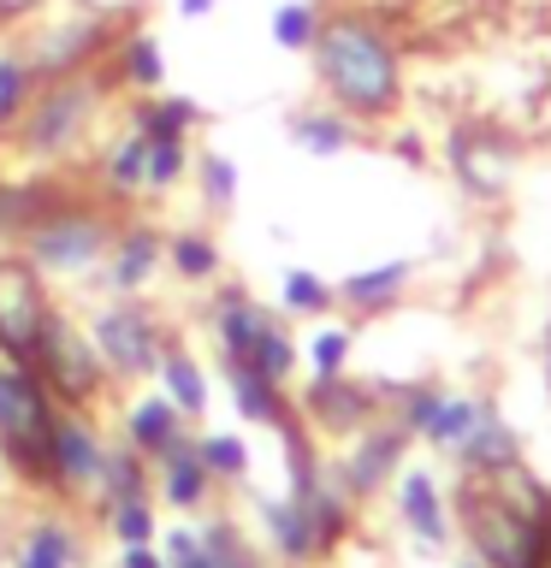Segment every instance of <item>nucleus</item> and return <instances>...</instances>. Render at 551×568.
<instances>
[{
	"label": "nucleus",
	"mask_w": 551,
	"mask_h": 568,
	"mask_svg": "<svg viewBox=\"0 0 551 568\" xmlns=\"http://www.w3.org/2000/svg\"><path fill=\"white\" fill-rule=\"evenodd\" d=\"M60 178H0V248H18L24 231L42 220V207L60 195Z\"/></svg>",
	"instance_id": "bb28decb"
},
{
	"label": "nucleus",
	"mask_w": 551,
	"mask_h": 568,
	"mask_svg": "<svg viewBox=\"0 0 551 568\" xmlns=\"http://www.w3.org/2000/svg\"><path fill=\"white\" fill-rule=\"evenodd\" d=\"M107 468V438L89 420V408H60L53 415V438H48V479L66 497H96Z\"/></svg>",
	"instance_id": "9b49d317"
},
{
	"label": "nucleus",
	"mask_w": 551,
	"mask_h": 568,
	"mask_svg": "<svg viewBox=\"0 0 551 568\" xmlns=\"http://www.w3.org/2000/svg\"><path fill=\"white\" fill-rule=\"evenodd\" d=\"M350 355H355V326L350 320H320V326L302 337V367H309V379H338V373H350Z\"/></svg>",
	"instance_id": "2f4dec72"
},
{
	"label": "nucleus",
	"mask_w": 551,
	"mask_h": 568,
	"mask_svg": "<svg viewBox=\"0 0 551 568\" xmlns=\"http://www.w3.org/2000/svg\"><path fill=\"white\" fill-rule=\"evenodd\" d=\"M226 385H231V403H238V415L249 426H291L297 420V403H291V390L273 385V379H261L256 367H243V362H226Z\"/></svg>",
	"instance_id": "a878e982"
},
{
	"label": "nucleus",
	"mask_w": 551,
	"mask_h": 568,
	"mask_svg": "<svg viewBox=\"0 0 551 568\" xmlns=\"http://www.w3.org/2000/svg\"><path fill=\"white\" fill-rule=\"evenodd\" d=\"M184 433L190 426H184V415H178V403L167 397V390H142V397L124 408V444H131L137 456H149V462Z\"/></svg>",
	"instance_id": "393cba45"
},
{
	"label": "nucleus",
	"mask_w": 551,
	"mask_h": 568,
	"mask_svg": "<svg viewBox=\"0 0 551 568\" xmlns=\"http://www.w3.org/2000/svg\"><path fill=\"white\" fill-rule=\"evenodd\" d=\"M309 65L320 83V101H332L338 113H350L368 131L391 124L409 101V65H403L398 36L362 7H338L320 18Z\"/></svg>",
	"instance_id": "f257e3e1"
},
{
	"label": "nucleus",
	"mask_w": 551,
	"mask_h": 568,
	"mask_svg": "<svg viewBox=\"0 0 551 568\" xmlns=\"http://www.w3.org/2000/svg\"><path fill=\"white\" fill-rule=\"evenodd\" d=\"M119 89L107 83V71H78V78H48L36 83L30 106L18 113V124L7 131L12 154L24 160V166H53L60 172L71 154L89 149V136H96L101 113L113 106Z\"/></svg>",
	"instance_id": "f03ea898"
},
{
	"label": "nucleus",
	"mask_w": 551,
	"mask_h": 568,
	"mask_svg": "<svg viewBox=\"0 0 551 568\" xmlns=\"http://www.w3.org/2000/svg\"><path fill=\"white\" fill-rule=\"evenodd\" d=\"M48 314H53V284L36 273L18 248H0V349H12L30 362Z\"/></svg>",
	"instance_id": "9d476101"
},
{
	"label": "nucleus",
	"mask_w": 551,
	"mask_h": 568,
	"mask_svg": "<svg viewBox=\"0 0 551 568\" xmlns=\"http://www.w3.org/2000/svg\"><path fill=\"white\" fill-rule=\"evenodd\" d=\"M107 532L119 545H154L160 532V515H154V497H124V504H107Z\"/></svg>",
	"instance_id": "58836bf2"
},
{
	"label": "nucleus",
	"mask_w": 551,
	"mask_h": 568,
	"mask_svg": "<svg viewBox=\"0 0 551 568\" xmlns=\"http://www.w3.org/2000/svg\"><path fill=\"white\" fill-rule=\"evenodd\" d=\"M154 385L178 403V415H184V420H196V415L208 408V367L196 362V349L178 344V337H167V349H160Z\"/></svg>",
	"instance_id": "cd10ccee"
},
{
	"label": "nucleus",
	"mask_w": 551,
	"mask_h": 568,
	"mask_svg": "<svg viewBox=\"0 0 551 568\" xmlns=\"http://www.w3.org/2000/svg\"><path fill=\"white\" fill-rule=\"evenodd\" d=\"M213 12H220V0H178V18H184V24H202Z\"/></svg>",
	"instance_id": "79ce46f5"
},
{
	"label": "nucleus",
	"mask_w": 551,
	"mask_h": 568,
	"mask_svg": "<svg viewBox=\"0 0 551 568\" xmlns=\"http://www.w3.org/2000/svg\"><path fill=\"white\" fill-rule=\"evenodd\" d=\"M380 415V390L350 379V373H338V379H309L297 403V420L302 426H320L327 438H355L362 426H373Z\"/></svg>",
	"instance_id": "ddd939ff"
},
{
	"label": "nucleus",
	"mask_w": 551,
	"mask_h": 568,
	"mask_svg": "<svg viewBox=\"0 0 551 568\" xmlns=\"http://www.w3.org/2000/svg\"><path fill=\"white\" fill-rule=\"evenodd\" d=\"M409 438L398 420H373V426H362V433L350 438V450L338 456V486H344L350 497H373L385 486V479H398V468H403V456H409Z\"/></svg>",
	"instance_id": "2eb2a0df"
},
{
	"label": "nucleus",
	"mask_w": 551,
	"mask_h": 568,
	"mask_svg": "<svg viewBox=\"0 0 551 568\" xmlns=\"http://www.w3.org/2000/svg\"><path fill=\"white\" fill-rule=\"evenodd\" d=\"M36 83H42V78H36L24 42H7V36H0V136H7L18 124V113L30 106Z\"/></svg>",
	"instance_id": "473e14b6"
},
{
	"label": "nucleus",
	"mask_w": 551,
	"mask_h": 568,
	"mask_svg": "<svg viewBox=\"0 0 551 568\" xmlns=\"http://www.w3.org/2000/svg\"><path fill=\"white\" fill-rule=\"evenodd\" d=\"M444 166H451V178L469 195H492L510 172V142L492 136V124H462L444 142Z\"/></svg>",
	"instance_id": "6ab92c4d"
},
{
	"label": "nucleus",
	"mask_w": 551,
	"mask_h": 568,
	"mask_svg": "<svg viewBox=\"0 0 551 568\" xmlns=\"http://www.w3.org/2000/svg\"><path fill=\"white\" fill-rule=\"evenodd\" d=\"M78 7H107V0H78Z\"/></svg>",
	"instance_id": "37998d69"
},
{
	"label": "nucleus",
	"mask_w": 551,
	"mask_h": 568,
	"mask_svg": "<svg viewBox=\"0 0 551 568\" xmlns=\"http://www.w3.org/2000/svg\"><path fill=\"white\" fill-rule=\"evenodd\" d=\"M190 184H196V202H202L208 220H220L243 195V166L226 149H190Z\"/></svg>",
	"instance_id": "c85d7f7f"
},
{
	"label": "nucleus",
	"mask_w": 551,
	"mask_h": 568,
	"mask_svg": "<svg viewBox=\"0 0 551 568\" xmlns=\"http://www.w3.org/2000/svg\"><path fill=\"white\" fill-rule=\"evenodd\" d=\"M398 515L421 545L451 539V509H444V491L427 468H398Z\"/></svg>",
	"instance_id": "b1692460"
},
{
	"label": "nucleus",
	"mask_w": 551,
	"mask_h": 568,
	"mask_svg": "<svg viewBox=\"0 0 551 568\" xmlns=\"http://www.w3.org/2000/svg\"><path fill=\"white\" fill-rule=\"evenodd\" d=\"M320 0H279L273 12H267V42H273L279 53H302L309 60L314 36H320Z\"/></svg>",
	"instance_id": "f704fd0d"
},
{
	"label": "nucleus",
	"mask_w": 551,
	"mask_h": 568,
	"mask_svg": "<svg viewBox=\"0 0 551 568\" xmlns=\"http://www.w3.org/2000/svg\"><path fill=\"white\" fill-rule=\"evenodd\" d=\"M0 36H7V30H0Z\"/></svg>",
	"instance_id": "de8ad7c7"
},
{
	"label": "nucleus",
	"mask_w": 551,
	"mask_h": 568,
	"mask_svg": "<svg viewBox=\"0 0 551 568\" xmlns=\"http://www.w3.org/2000/svg\"><path fill=\"white\" fill-rule=\"evenodd\" d=\"M0 479H7V462H0Z\"/></svg>",
	"instance_id": "c03bdc74"
},
{
	"label": "nucleus",
	"mask_w": 551,
	"mask_h": 568,
	"mask_svg": "<svg viewBox=\"0 0 551 568\" xmlns=\"http://www.w3.org/2000/svg\"><path fill=\"white\" fill-rule=\"evenodd\" d=\"M137 18V7H78L71 0L66 12H42L36 24L18 36L36 65V78H78V71H96L107 60V48L119 42V30Z\"/></svg>",
	"instance_id": "39448f33"
},
{
	"label": "nucleus",
	"mask_w": 551,
	"mask_h": 568,
	"mask_svg": "<svg viewBox=\"0 0 551 568\" xmlns=\"http://www.w3.org/2000/svg\"><path fill=\"white\" fill-rule=\"evenodd\" d=\"M160 273H167V225L142 220V213H124L101 266H96L101 296H149Z\"/></svg>",
	"instance_id": "6e6552de"
},
{
	"label": "nucleus",
	"mask_w": 551,
	"mask_h": 568,
	"mask_svg": "<svg viewBox=\"0 0 551 568\" xmlns=\"http://www.w3.org/2000/svg\"><path fill=\"white\" fill-rule=\"evenodd\" d=\"M53 0H0V30H30Z\"/></svg>",
	"instance_id": "ea45409f"
},
{
	"label": "nucleus",
	"mask_w": 551,
	"mask_h": 568,
	"mask_svg": "<svg viewBox=\"0 0 551 568\" xmlns=\"http://www.w3.org/2000/svg\"><path fill=\"white\" fill-rule=\"evenodd\" d=\"M101 71L119 95H154V89H167V42H160L142 18H131V24L119 30V42L107 48Z\"/></svg>",
	"instance_id": "dca6fc26"
},
{
	"label": "nucleus",
	"mask_w": 551,
	"mask_h": 568,
	"mask_svg": "<svg viewBox=\"0 0 551 568\" xmlns=\"http://www.w3.org/2000/svg\"><path fill=\"white\" fill-rule=\"evenodd\" d=\"M167 273L190 291H208L226 273V248L213 237V225H172L167 231Z\"/></svg>",
	"instance_id": "4be33fe9"
},
{
	"label": "nucleus",
	"mask_w": 551,
	"mask_h": 568,
	"mask_svg": "<svg viewBox=\"0 0 551 568\" xmlns=\"http://www.w3.org/2000/svg\"><path fill=\"white\" fill-rule=\"evenodd\" d=\"M160 557H167V568H261V557L243 539V527H231V521L172 527Z\"/></svg>",
	"instance_id": "f3484780"
},
{
	"label": "nucleus",
	"mask_w": 551,
	"mask_h": 568,
	"mask_svg": "<svg viewBox=\"0 0 551 568\" xmlns=\"http://www.w3.org/2000/svg\"><path fill=\"white\" fill-rule=\"evenodd\" d=\"M338 308V291L314 266H284L279 273V314L284 320H327Z\"/></svg>",
	"instance_id": "7c9ffc66"
},
{
	"label": "nucleus",
	"mask_w": 551,
	"mask_h": 568,
	"mask_svg": "<svg viewBox=\"0 0 551 568\" xmlns=\"http://www.w3.org/2000/svg\"><path fill=\"white\" fill-rule=\"evenodd\" d=\"M451 456L462 462V474H504V468L522 462V438H515V426L487 403V408H480V420L469 426V438H462Z\"/></svg>",
	"instance_id": "5701e85b"
},
{
	"label": "nucleus",
	"mask_w": 551,
	"mask_h": 568,
	"mask_svg": "<svg viewBox=\"0 0 551 568\" xmlns=\"http://www.w3.org/2000/svg\"><path fill=\"white\" fill-rule=\"evenodd\" d=\"M190 149L184 136H149V195H172L190 178Z\"/></svg>",
	"instance_id": "4c0bfd02"
},
{
	"label": "nucleus",
	"mask_w": 551,
	"mask_h": 568,
	"mask_svg": "<svg viewBox=\"0 0 551 568\" xmlns=\"http://www.w3.org/2000/svg\"><path fill=\"white\" fill-rule=\"evenodd\" d=\"M284 136H291V149L309 154V160H344L368 142V124L338 113L332 101H302L297 113L284 119Z\"/></svg>",
	"instance_id": "a211bd4d"
},
{
	"label": "nucleus",
	"mask_w": 551,
	"mask_h": 568,
	"mask_svg": "<svg viewBox=\"0 0 551 568\" xmlns=\"http://www.w3.org/2000/svg\"><path fill=\"white\" fill-rule=\"evenodd\" d=\"M196 456L213 474V486H243L249 479V444L238 433H202L196 438Z\"/></svg>",
	"instance_id": "e433bc0d"
},
{
	"label": "nucleus",
	"mask_w": 551,
	"mask_h": 568,
	"mask_svg": "<svg viewBox=\"0 0 551 568\" xmlns=\"http://www.w3.org/2000/svg\"><path fill=\"white\" fill-rule=\"evenodd\" d=\"M53 415H60V403H53V390L42 385V373H36L24 355L0 349V462L42 491H53V479H48Z\"/></svg>",
	"instance_id": "20e7f679"
},
{
	"label": "nucleus",
	"mask_w": 551,
	"mask_h": 568,
	"mask_svg": "<svg viewBox=\"0 0 551 568\" xmlns=\"http://www.w3.org/2000/svg\"><path fill=\"white\" fill-rule=\"evenodd\" d=\"M273 326H279V308H267L249 284H220L208 296V332L220 344V362H249Z\"/></svg>",
	"instance_id": "4468645a"
},
{
	"label": "nucleus",
	"mask_w": 551,
	"mask_h": 568,
	"mask_svg": "<svg viewBox=\"0 0 551 568\" xmlns=\"http://www.w3.org/2000/svg\"><path fill=\"white\" fill-rule=\"evenodd\" d=\"M30 367L42 373V385L53 390L60 408H89L107 385H113L107 367H101V355H96V344H89L83 320L66 314L60 302H53V314L42 320V337H36V349H30Z\"/></svg>",
	"instance_id": "0eeeda50"
},
{
	"label": "nucleus",
	"mask_w": 551,
	"mask_h": 568,
	"mask_svg": "<svg viewBox=\"0 0 551 568\" xmlns=\"http://www.w3.org/2000/svg\"><path fill=\"white\" fill-rule=\"evenodd\" d=\"M409 284H415V261L391 255V261H368V266H355V273H344L332 291H338V308H350L355 320H368V314L398 308Z\"/></svg>",
	"instance_id": "aec40b11"
},
{
	"label": "nucleus",
	"mask_w": 551,
	"mask_h": 568,
	"mask_svg": "<svg viewBox=\"0 0 551 568\" xmlns=\"http://www.w3.org/2000/svg\"><path fill=\"white\" fill-rule=\"evenodd\" d=\"M124 124L142 136H196V124H202V106L190 95H167V89H154V95H131L124 101Z\"/></svg>",
	"instance_id": "c756f323"
},
{
	"label": "nucleus",
	"mask_w": 551,
	"mask_h": 568,
	"mask_svg": "<svg viewBox=\"0 0 551 568\" xmlns=\"http://www.w3.org/2000/svg\"><path fill=\"white\" fill-rule=\"evenodd\" d=\"M71 562H78V532L66 521L42 515V521L24 527V539H18V568H71Z\"/></svg>",
	"instance_id": "72a5a7b5"
},
{
	"label": "nucleus",
	"mask_w": 551,
	"mask_h": 568,
	"mask_svg": "<svg viewBox=\"0 0 551 568\" xmlns=\"http://www.w3.org/2000/svg\"><path fill=\"white\" fill-rule=\"evenodd\" d=\"M119 568H167V557H160L154 545H124V562Z\"/></svg>",
	"instance_id": "a19ab883"
},
{
	"label": "nucleus",
	"mask_w": 551,
	"mask_h": 568,
	"mask_svg": "<svg viewBox=\"0 0 551 568\" xmlns=\"http://www.w3.org/2000/svg\"><path fill=\"white\" fill-rule=\"evenodd\" d=\"M469 568H487V562H469Z\"/></svg>",
	"instance_id": "a18cd8bd"
},
{
	"label": "nucleus",
	"mask_w": 551,
	"mask_h": 568,
	"mask_svg": "<svg viewBox=\"0 0 551 568\" xmlns=\"http://www.w3.org/2000/svg\"><path fill=\"white\" fill-rule=\"evenodd\" d=\"M89 190L107 195L113 207L131 213L137 202H149V136L119 124L113 136L89 154Z\"/></svg>",
	"instance_id": "f8f14e48"
},
{
	"label": "nucleus",
	"mask_w": 551,
	"mask_h": 568,
	"mask_svg": "<svg viewBox=\"0 0 551 568\" xmlns=\"http://www.w3.org/2000/svg\"><path fill=\"white\" fill-rule=\"evenodd\" d=\"M131 7H137V0H131Z\"/></svg>",
	"instance_id": "49530a36"
},
{
	"label": "nucleus",
	"mask_w": 551,
	"mask_h": 568,
	"mask_svg": "<svg viewBox=\"0 0 551 568\" xmlns=\"http://www.w3.org/2000/svg\"><path fill=\"white\" fill-rule=\"evenodd\" d=\"M149 479H154V497H160L167 509H178V515L202 509L208 491H213V474L202 468V456H196V438H190V433L178 438V444H167V450L149 462Z\"/></svg>",
	"instance_id": "412c9836"
},
{
	"label": "nucleus",
	"mask_w": 551,
	"mask_h": 568,
	"mask_svg": "<svg viewBox=\"0 0 551 568\" xmlns=\"http://www.w3.org/2000/svg\"><path fill=\"white\" fill-rule=\"evenodd\" d=\"M480 408H487V397H469V390H451V385H433V379L398 390V426L415 444H433V450H444V456L469 438Z\"/></svg>",
	"instance_id": "1a4fd4ad"
},
{
	"label": "nucleus",
	"mask_w": 551,
	"mask_h": 568,
	"mask_svg": "<svg viewBox=\"0 0 551 568\" xmlns=\"http://www.w3.org/2000/svg\"><path fill=\"white\" fill-rule=\"evenodd\" d=\"M89 344H96L101 367L113 385H137V379H154L160 367V349H167V320L149 296H101L83 320Z\"/></svg>",
	"instance_id": "423d86ee"
},
{
	"label": "nucleus",
	"mask_w": 551,
	"mask_h": 568,
	"mask_svg": "<svg viewBox=\"0 0 551 568\" xmlns=\"http://www.w3.org/2000/svg\"><path fill=\"white\" fill-rule=\"evenodd\" d=\"M96 497H101V509L107 504H124V497H149V456H137L124 438L107 444V468H101Z\"/></svg>",
	"instance_id": "c9c22d12"
},
{
	"label": "nucleus",
	"mask_w": 551,
	"mask_h": 568,
	"mask_svg": "<svg viewBox=\"0 0 551 568\" xmlns=\"http://www.w3.org/2000/svg\"><path fill=\"white\" fill-rule=\"evenodd\" d=\"M124 220V207H113L96 190H60L42 207V220L24 231L18 255H24L48 284H71V278H96V266L113 243V231Z\"/></svg>",
	"instance_id": "7ed1b4c3"
}]
</instances>
